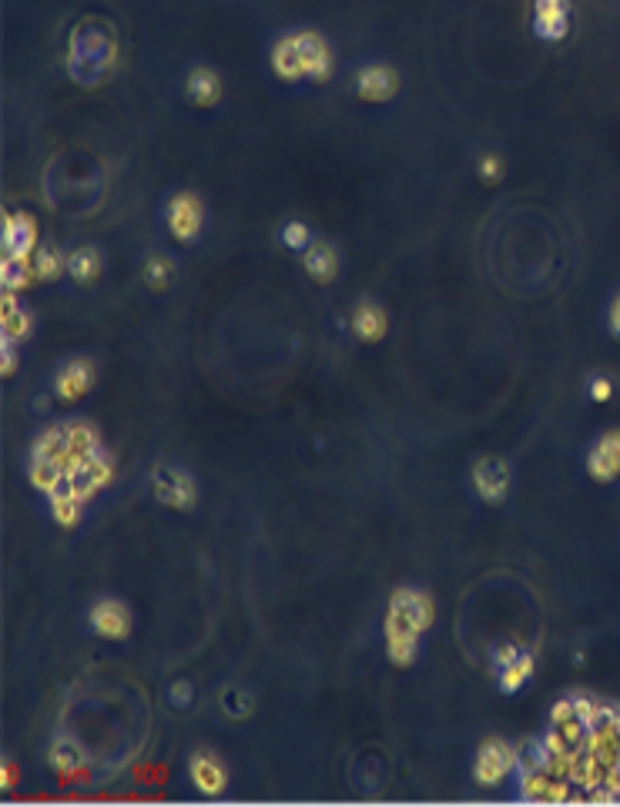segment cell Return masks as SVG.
<instances>
[{
    "label": "cell",
    "instance_id": "cell-1",
    "mask_svg": "<svg viewBox=\"0 0 620 807\" xmlns=\"http://www.w3.org/2000/svg\"><path fill=\"white\" fill-rule=\"evenodd\" d=\"M436 607L423 590H396L386 610V653L396 667H409L419 653V637L433 627Z\"/></svg>",
    "mask_w": 620,
    "mask_h": 807
},
{
    "label": "cell",
    "instance_id": "cell-2",
    "mask_svg": "<svg viewBox=\"0 0 620 807\" xmlns=\"http://www.w3.org/2000/svg\"><path fill=\"white\" fill-rule=\"evenodd\" d=\"M520 797L530 804H570L587 801V791H580L570 777H560L550 767H540V771L520 777Z\"/></svg>",
    "mask_w": 620,
    "mask_h": 807
},
{
    "label": "cell",
    "instance_id": "cell-3",
    "mask_svg": "<svg viewBox=\"0 0 620 807\" xmlns=\"http://www.w3.org/2000/svg\"><path fill=\"white\" fill-rule=\"evenodd\" d=\"M517 771V747H510L500 737H490L480 751H476L473 777L480 787H500L507 777Z\"/></svg>",
    "mask_w": 620,
    "mask_h": 807
},
{
    "label": "cell",
    "instance_id": "cell-4",
    "mask_svg": "<svg viewBox=\"0 0 620 807\" xmlns=\"http://www.w3.org/2000/svg\"><path fill=\"white\" fill-rule=\"evenodd\" d=\"M111 476H114L111 459L98 449L94 456L81 459V463H74L68 469V476H64V486H68L71 493L81 499V503H88L91 496H98L101 489L111 483Z\"/></svg>",
    "mask_w": 620,
    "mask_h": 807
},
{
    "label": "cell",
    "instance_id": "cell-5",
    "mask_svg": "<svg viewBox=\"0 0 620 807\" xmlns=\"http://www.w3.org/2000/svg\"><path fill=\"white\" fill-rule=\"evenodd\" d=\"M165 222H168V232L175 235L181 245H192L195 238L202 235V225H205L202 201H198L192 191H181V195L168 201Z\"/></svg>",
    "mask_w": 620,
    "mask_h": 807
},
{
    "label": "cell",
    "instance_id": "cell-6",
    "mask_svg": "<svg viewBox=\"0 0 620 807\" xmlns=\"http://www.w3.org/2000/svg\"><path fill=\"white\" fill-rule=\"evenodd\" d=\"M151 489H155V499L171 509H192L198 503V489L195 479L178 466H158L155 476H151Z\"/></svg>",
    "mask_w": 620,
    "mask_h": 807
},
{
    "label": "cell",
    "instance_id": "cell-7",
    "mask_svg": "<svg viewBox=\"0 0 620 807\" xmlns=\"http://www.w3.org/2000/svg\"><path fill=\"white\" fill-rule=\"evenodd\" d=\"M41 235H37V222L24 211H7L4 215V258H34Z\"/></svg>",
    "mask_w": 620,
    "mask_h": 807
},
{
    "label": "cell",
    "instance_id": "cell-8",
    "mask_svg": "<svg viewBox=\"0 0 620 807\" xmlns=\"http://www.w3.org/2000/svg\"><path fill=\"white\" fill-rule=\"evenodd\" d=\"M473 486L480 499L486 503H503L510 493V466L503 463L500 456H483L480 463L473 466Z\"/></svg>",
    "mask_w": 620,
    "mask_h": 807
},
{
    "label": "cell",
    "instance_id": "cell-9",
    "mask_svg": "<svg viewBox=\"0 0 620 807\" xmlns=\"http://www.w3.org/2000/svg\"><path fill=\"white\" fill-rule=\"evenodd\" d=\"M493 664H496V670H500V687L507 690V694H517V690L533 677V657L517 650L513 643H503L500 650H493Z\"/></svg>",
    "mask_w": 620,
    "mask_h": 807
},
{
    "label": "cell",
    "instance_id": "cell-10",
    "mask_svg": "<svg viewBox=\"0 0 620 807\" xmlns=\"http://www.w3.org/2000/svg\"><path fill=\"white\" fill-rule=\"evenodd\" d=\"M91 627L104 640H124L131 633V610L121 600L104 597L91 607Z\"/></svg>",
    "mask_w": 620,
    "mask_h": 807
},
{
    "label": "cell",
    "instance_id": "cell-11",
    "mask_svg": "<svg viewBox=\"0 0 620 807\" xmlns=\"http://www.w3.org/2000/svg\"><path fill=\"white\" fill-rule=\"evenodd\" d=\"M399 91V74L386 64H369L356 74V94L369 104H383L396 98Z\"/></svg>",
    "mask_w": 620,
    "mask_h": 807
},
{
    "label": "cell",
    "instance_id": "cell-12",
    "mask_svg": "<svg viewBox=\"0 0 620 807\" xmlns=\"http://www.w3.org/2000/svg\"><path fill=\"white\" fill-rule=\"evenodd\" d=\"M94 386V365L91 359H71L68 365H61L54 376V396L64 402H78L91 392Z\"/></svg>",
    "mask_w": 620,
    "mask_h": 807
},
{
    "label": "cell",
    "instance_id": "cell-13",
    "mask_svg": "<svg viewBox=\"0 0 620 807\" xmlns=\"http://www.w3.org/2000/svg\"><path fill=\"white\" fill-rule=\"evenodd\" d=\"M587 473L597 479V483H614L620 476V429L600 436L587 453Z\"/></svg>",
    "mask_w": 620,
    "mask_h": 807
},
{
    "label": "cell",
    "instance_id": "cell-14",
    "mask_svg": "<svg viewBox=\"0 0 620 807\" xmlns=\"http://www.w3.org/2000/svg\"><path fill=\"white\" fill-rule=\"evenodd\" d=\"M295 44H299V54H302L305 78H312L316 84L329 81V74H332V51H329V44L322 41V34H316V31H299V34H295Z\"/></svg>",
    "mask_w": 620,
    "mask_h": 807
},
{
    "label": "cell",
    "instance_id": "cell-15",
    "mask_svg": "<svg viewBox=\"0 0 620 807\" xmlns=\"http://www.w3.org/2000/svg\"><path fill=\"white\" fill-rule=\"evenodd\" d=\"M533 31L543 41H564L570 31V0H537L533 4Z\"/></svg>",
    "mask_w": 620,
    "mask_h": 807
},
{
    "label": "cell",
    "instance_id": "cell-16",
    "mask_svg": "<svg viewBox=\"0 0 620 807\" xmlns=\"http://www.w3.org/2000/svg\"><path fill=\"white\" fill-rule=\"evenodd\" d=\"M188 777H192L195 791L205 797H218L228 787V767L215 754H195L188 764Z\"/></svg>",
    "mask_w": 620,
    "mask_h": 807
},
{
    "label": "cell",
    "instance_id": "cell-17",
    "mask_svg": "<svg viewBox=\"0 0 620 807\" xmlns=\"http://www.w3.org/2000/svg\"><path fill=\"white\" fill-rule=\"evenodd\" d=\"M272 71L275 78L285 81V84H295L305 78V67H302V54H299V44H295V34H285L275 41L272 47Z\"/></svg>",
    "mask_w": 620,
    "mask_h": 807
},
{
    "label": "cell",
    "instance_id": "cell-18",
    "mask_svg": "<svg viewBox=\"0 0 620 807\" xmlns=\"http://www.w3.org/2000/svg\"><path fill=\"white\" fill-rule=\"evenodd\" d=\"M185 94L198 108H215L222 101V78H218L212 67H195L185 81Z\"/></svg>",
    "mask_w": 620,
    "mask_h": 807
},
{
    "label": "cell",
    "instance_id": "cell-19",
    "mask_svg": "<svg viewBox=\"0 0 620 807\" xmlns=\"http://www.w3.org/2000/svg\"><path fill=\"white\" fill-rule=\"evenodd\" d=\"M349 325H352V332H356V339H362V342H379V339H386V332H389L386 312L379 309L376 302H359Z\"/></svg>",
    "mask_w": 620,
    "mask_h": 807
},
{
    "label": "cell",
    "instance_id": "cell-20",
    "mask_svg": "<svg viewBox=\"0 0 620 807\" xmlns=\"http://www.w3.org/2000/svg\"><path fill=\"white\" fill-rule=\"evenodd\" d=\"M0 332H4V342H24L31 335V312L17 302L14 292H4V302H0Z\"/></svg>",
    "mask_w": 620,
    "mask_h": 807
},
{
    "label": "cell",
    "instance_id": "cell-21",
    "mask_svg": "<svg viewBox=\"0 0 620 807\" xmlns=\"http://www.w3.org/2000/svg\"><path fill=\"white\" fill-rule=\"evenodd\" d=\"M302 262H305V272L312 275V282H332V278L339 275V255L336 248L329 242H312L309 248L302 252Z\"/></svg>",
    "mask_w": 620,
    "mask_h": 807
},
{
    "label": "cell",
    "instance_id": "cell-22",
    "mask_svg": "<svg viewBox=\"0 0 620 807\" xmlns=\"http://www.w3.org/2000/svg\"><path fill=\"white\" fill-rule=\"evenodd\" d=\"M31 459H51V463H61L64 469H68L71 466L68 426H54V429H47L44 436H37L34 449H31Z\"/></svg>",
    "mask_w": 620,
    "mask_h": 807
},
{
    "label": "cell",
    "instance_id": "cell-23",
    "mask_svg": "<svg viewBox=\"0 0 620 807\" xmlns=\"http://www.w3.org/2000/svg\"><path fill=\"white\" fill-rule=\"evenodd\" d=\"M51 767L61 777H71V781H84V774H88V761H84L81 747L74 741H54L51 747Z\"/></svg>",
    "mask_w": 620,
    "mask_h": 807
},
{
    "label": "cell",
    "instance_id": "cell-24",
    "mask_svg": "<svg viewBox=\"0 0 620 807\" xmlns=\"http://www.w3.org/2000/svg\"><path fill=\"white\" fill-rule=\"evenodd\" d=\"M47 499H51V516H54V523H57V526L71 530V526H78V523H81L84 503L71 493L68 486H64V479H61V486H57L54 493H47Z\"/></svg>",
    "mask_w": 620,
    "mask_h": 807
},
{
    "label": "cell",
    "instance_id": "cell-25",
    "mask_svg": "<svg viewBox=\"0 0 620 807\" xmlns=\"http://www.w3.org/2000/svg\"><path fill=\"white\" fill-rule=\"evenodd\" d=\"M68 275L78 285L98 282V275H101V252H98V248H91V245L74 248V252L68 255Z\"/></svg>",
    "mask_w": 620,
    "mask_h": 807
},
{
    "label": "cell",
    "instance_id": "cell-26",
    "mask_svg": "<svg viewBox=\"0 0 620 807\" xmlns=\"http://www.w3.org/2000/svg\"><path fill=\"white\" fill-rule=\"evenodd\" d=\"M31 265H34L37 282H54V278H61L64 272H68V255H61L54 245H37Z\"/></svg>",
    "mask_w": 620,
    "mask_h": 807
},
{
    "label": "cell",
    "instance_id": "cell-27",
    "mask_svg": "<svg viewBox=\"0 0 620 807\" xmlns=\"http://www.w3.org/2000/svg\"><path fill=\"white\" fill-rule=\"evenodd\" d=\"M4 292H24L27 285L37 282L34 278V265L31 258H4Z\"/></svg>",
    "mask_w": 620,
    "mask_h": 807
},
{
    "label": "cell",
    "instance_id": "cell-28",
    "mask_svg": "<svg viewBox=\"0 0 620 807\" xmlns=\"http://www.w3.org/2000/svg\"><path fill=\"white\" fill-rule=\"evenodd\" d=\"M171 275H175V265H171V258L165 255H151L148 265H145V282L155 288V292H165L171 285Z\"/></svg>",
    "mask_w": 620,
    "mask_h": 807
},
{
    "label": "cell",
    "instance_id": "cell-29",
    "mask_svg": "<svg viewBox=\"0 0 620 807\" xmlns=\"http://www.w3.org/2000/svg\"><path fill=\"white\" fill-rule=\"evenodd\" d=\"M547 767V754H543V741H530L517 747V774H533Z\"/></svg>",
    "mask_w": 620,
    "mask_h": 807
},
{
    "label": "cell",
    "instance_id": "cell-30",
    "mask_svg": "<svg viewBox=\"0 0 620 807\" xmlns=\"http://www.w3.org/2000/svg\"><path fill=\"white\" fill-rule=\"evenodd\" d=\"M282 242L289 248H295V252H305V248L312 245V232L302 222H289L282 228Z\"/></svg>",
    "mask_w": 620,
    "mask_h": 807
},
{
    "label": "cell",
    "instance_id": "cell-31",
    "mask_svg": "<svg viewBox=\"0 0 620 807\" xmlns=\"http://www.w3.org/2000/svg\"><path fill=\"white\" fill-rule=\"evenodd\" d=\"M480 178L486 181V185H496V181L503 178V161L496 155H483L480 158Z\"/></svg>",
    "mask_w": 620,
    "mask_h": 807
},
{
    "label": "cell",
    "instance_id": "cell-32",
    "mask_svg": "<svg viewBox=\"0 0 620 807\" xmlns=\"http://www.w3.org/2000/svg\"><path fill=\"white\" fill-rule=\"evenodd\" d=\"M590 396H594L597 402H604L614 396V386H610V379H597L594 386H590Z\"/></svg>",
    "mask_w": 620,
    "mask_h": 807
},
{
    "label": "cell",
    "instance_id": "cell-33",
    "mask_svg": "<svg viewBox=\"0 0 620 807\" xmlns=\"http://www.w3.org/2000/svg\"><path fill=\"white\" fill-rule=\"evenodd\" d=\"M17 359H14V342H4V376H14Z\"/></svg>",
    "mask_w": 620,
    "mask_h": 807
},
{
    "label": "cell",
    "instance_id": "cell-34",
    "mask_svg": "<svg viewBox=\"0 0 620 807\" xmlns=\"http://www.w3.org/2000/svg\"><path fill=\"white\" fill-rule=\"evenodd\" d=\"M14 781H17L14 761H4V781H0V787H4V791H11V787H14Z\"/></svg>",
    "mask_w": 620,
    "mask_h": 807
},
{
    "label": "cell",
    "instance_id": "cell-35",
    "mask_svg": "<svg viewBox=\"0 0 620 807\" xmlns=\"http://www.w3.org/2000/svg\"><path fill=\"white\" fill-rule=\"evenodd\" d=\"M610 332L620 335V295L614 299V305H610Z\"/></svg>",
    "mask_w": 620,
    "mask_h": 807
}]
</instances>
